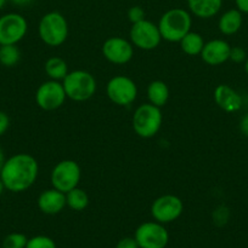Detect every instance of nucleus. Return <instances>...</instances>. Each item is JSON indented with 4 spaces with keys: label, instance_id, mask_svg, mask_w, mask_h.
Returning a JSON list of instances; mask_svg holds the SVG:
<instances>
[{
    "label": "nucleus",
    "instance_id": "nucleus-1",
    "mask_svg": "<svg viewBox=\"0 0 248 248\" xmlns=\"http://www.w3.org/2000/svg\"><path fill=\"white\" fill-rule=\"evenodd\" d=\"M38 174L39 165L35 157L26 153H19L5 160L0 171V178L6 190L22 193L35 183Z\"/></svg>",
    "mask_w": 248,
    "mask_h": 248
},
{
    "label": "nucleus",
    "instance_id": "nucleus-2",
    "mask_svg": "<svg viewBox=\"0 0 248 248\" xmlns=\"http://www.w3.org/2000/svg\"><path fill=\"white\" fill-rule=\"evenodd\" d=\"M157 26L163 40L179 43L191 31V14L179 7L170 9L160 16Z\"/></svg>",
    "mask_w": 248,
    "mask_h": 248
},
{
    "label": "nucleus",
    "instance_id": "nucleus-3",
    "mask_svg": "<svg viewBox=\"0 0 248 248\" xmlns=\"http://www.w3.org/2000/svg\"><path fill=\"white\" fill-rule=\"evenodd\" d=\"M38 33L46 46L57 47L68 38V22L58 11H50L39 21Z\"/></svg>",
    "mask_w": 248,
    "mask_h": 248
},
{
    "label": "nucleus",
    "instance_id": "nucleus-4",
    "mask_svg": "<svg viewBox=\"0 0 248 248\" xmlns=\"http://www.w3.org/2000/svg\"><path fill=\"white\" fill-rule=\"evenodd\" d=\"M62 85L67 98L74 102L88 101L94 96L97 89L94 75L82 69L68 72L62 80Z\"/></svg>",
    "mask_w": 248,
    "mask_h": 248
},
{
    "label": "nucleus",
    "instance_id": "nucleus-5",
    "mask_svg": "<svg viewBox=\"0 0 248 248\" xmlns=\"http://www.w3.org/2000/svg\"><path fill=\"white\" fill-rule=\"evenodd\" d=\"M163 115L160 108L151 103H145L135 109L133 115V130L139 137L152 138L160 130Z\"/></svg>",
    "mask_w": 248,
    "mask_h": 248
},
{
    "label": "nucleus",
    "instance_id": "nucleus-6",
    "mask_svg": "<svg viewBox=\"0 0 248 248\" xmlns=\"http://www.w3.org/2000/svg\"><path fill=\"white\" fill-rule=\"evenodd\" d=\"M82 178V170L74 160H62L51 171L50 182L53 188L68 193L79 186Z\"/></svg>",
    "mask_w": 248,
    "mask_h": 248
},
{
    "label": "nucleus",
    "instance_id": "nucleus-7",
    "mask_svg": "<svg viewBox=\"0 0 248 248\" xmlns=\"http://www.w3.org/2000/svg\"><path fill=\"white\" fill-rule=\"evenodd\" d=\"M106 93L112 103L119 107H129L138 97V86L129 77L116 75L107 82Z\"/></svg>",
    "mask_w": 248,
    "mask_h": 248
},
{
    "label": "nucleus",
    "instance_id": "nucleus-8",
    "mask_svg": "<svg viewBox=\"0 0 248 248\" xmlns=\"http://www.w3.org/2000/svg\"><path fill=\"white\" fill-rule=\"evenodd\" d=\"M129 38L134 47L143 51L155 50L162 40L157 24L146 18L138 23L131 24Z\"/></svg>",
    "mask_w": 248,
    "mask_h": 248
},
{
    "label": "nucleus",
    "instance_id": "nucleus-9",
    "mask_svg": "<svg viewBox=\"0 0 248 248\" xmlns=\"http://www.w3.org/2000/svg\"><path fill=\"white\" fill-rule=\"evenodd\" d=\"M28 31L27 19L19 14L0 17V45H17Z\"/></svg>",
    "mask_w": 248,
    "mask_h": 248
},
{
    "label": "nucleus",
    "instance_id": "nucleus-10",
    "mask_svg": "<svg viewBox=\"0 0 248 248\" xmlns=\"http://www.w3.org/2000/svg\"><path fill=\"white\" fill-rule=\"evenodd\" d=\"M184 211V203L177 195L165 194L156 199L151 206V215L153 219L162 224L177 220Z\"/></svg>",
    "mask_w": 248,
    "mask_h": 248
},
{
    "label": "nucleus",
    "instance_id": "nucleus-11",
    "mask_svg": "<svg viewBox=\"0 0 248 248\" xmlns=\"http://www.w3.org/2000/svg\"><path fill=\"white\" fill-rule=\"evenodd\" d=\"M66 92L62 82L57 80H49L43 82L35 92V102L40 109L53 111L61 108L65 104Z\"/></svg>",
    "mask_w": 248,
    "mask_h": 248
},
{
    "label": "nucleus",
    "instance_id": "nucleus-12",
    "mask_svg": "<svg viewBox=\"0 0 248 248\" xmlns=\"http://www.w3.org/2000/svg\"><path fill=\"white\" fill-rule=\"evenodd\" d=\"M135 240L140 248H164L169 241V234L162 223L146 222L138 227Z\"/></svg>",
    "mask_w": 248,
    "mask_h": 248
},
{
    "label": "nucleus",
    "instance_id": "nucleus-13",
    "mask_svg": "<svg viewBox=\"0 0 248 248\" xmlns=\"http://www.w3.org/2000/svg\"><path fill=\"white\" fill-rule=\"evenodd\" d=\"M102 56L112 64H126L134 56V46L126 39L121 36H111L106 39L101 47Z\"/></svg>",
    "mask_w": 248,
    "mask_h": 248
},
{
    "label": "nucleus",
    "instance_id": "nucleus-14",
    "mask_svg": "<svg viewBox=\"0 0 248 248\" xmlns=\"http://www.w3.org/2000/svg\"><path fill=\"white\" fill-rule=\"evenodd\" d=\"M231 46L223 39H213L204 44L201 52V58L208 65H221L228 62L230 57Z\"/></svg>",
    "mask_w": 248,
    "mask_h": 248
},
{
    "label": "nucleus",
    "instance_id": "nucleus-15",
    "mask_svg": "<svg viewBox=\"0 0 248 248\" xmlns=\"http://www.w3.org/2000/svg\"><path fill=\"white\" fill-rule=\"evenodd\" d=\"M213 96L216 106L226 113H235L242 107V97L236 90L226 84L218 85L214 90Z\"/></svg>",
    "mask_w": 248,
    "mask_h": 248
},
{
    "label": "nucleus",
    "instance_id": "nucleus-16",
    "mask_svg": "<svg viewBox=\"0 0 248 248\" xmlns=\"http://www.w3.org/2000/svg\"><path fill=\"white\" fill-rule=\"evenodd\" d=\"M36 203H38L39 210L45 215H57L67 206L66 194L55 188L48 189L39 195Z\"/></svg>",
    "mask_w": 248,
    "mask_h": 248
},
{
    "label": "nucleus",
    "instance_id": "nucleus-17",
    "mask_svg": "<svg viewBox=\"0 0 248 248\" xmlns=\"http://www.w3.org/2000/svg\"><path fill=\"white\" fill-rule=\"evenodd\" d=\"M187 6L194 16L208 19L219 14L223 0H187Z\"/></svg>",
    "mask_w": 248,
    "mask_h": 248
},
{
    "label": "nucleus",
    "instance_id": "nucleus-18",
    "mask_svg": "<svg viewBox=\"0 0 248 248\" xmlns=\"http://www.w3.org/2000/svg\"><path fill=\"white\" fill-rule=\"evenodd\" d=\"M242 23V12L237 9H231L221 15L218 22V28L224 35H233L240 31Z\"/></svg>",
    "mask_w": 248,
    "mask_h": 248
},
{
    "label": "nucleus",
    "instance_id": "nucleus-19",
    "mask_svg": "<svg viewBox=\"0 0 248 248\" xmlns=\"http://www.w3.org/2000/svg\"><path fill=\"white\" fill-rule=\"evenodd\" d=\"M148 103L162 108L169 99V87L162 80H153L147 86Z\"/></svg>",
    "mask_w": 248,
    "mask_h": 248
},
{
    "label": "nucleus",
    "instance_id": "nucleus-20",
    "mask_svg": "<svg viewBox=\"0 0 248 248\" xmlns=\"http://www.w3.org/2000/svg\"><path fill=\"white\" fill-rule=\"evenodd\" d=\"M180 48L182 52L187 56H199L202 52V48L204 46V40L202 35L197 31H190L181 40L179 41Z\"/></svg>",
    "mask_w": 248,
    "mask_h": 248
},
{
    "label": "nucleus",
    "instance_id": "nucleus-21",
    "mask_svg": "<svg viewBox=\"0 0 248 248\" xmlns=\"http://www.w3.org/2000/svg\"><path fill=\"white\" fill-rule=\"evenodd\" d=\"M44 70H45L46 75L50 78V80L61 81L68 74V65L63 58L50 57L49 60H46L45 64H44Z\"/></svg>",
    "mask_w": 248,
    "mask_h": 248
},
{
    "label": "nucleus",
    "instance_id": "nucleus-22",
    "mask_svg": "<svg viewBox=\"0 0 248 248\" xmlns=\"http://www.w3.org/2000/svg\"><path fill=\"white\" fill-rule=\"evenodd\" d=\"M66 202L71 210L80 212V211H84L89 205V196L83 189L77 186L66 193Z\"/></svg>",
    "mask_w": 248,
    "mask_h": 248
},
{
    "label": "nucleus",
    "instance_id": "nucleus-23",
    "mask_svg": "<svg viewBox=\"0 0 248 248\" xmlns=\"http://www.w3.org/2000/svg\"><path fill=\"white\" fill-rule=\"evenodd\" d=\"M21 60V51L17 45H0V63L4 67H15Z\"/></svg>",
    "mask_w": 248,
    "mask_h": 248
},
{
    "label": "nucleus",
    "instance_id": "nucleus-24",
    "mask_svg": "<svg viewBox=\"0 0 248 248\" xmlns=\"http://www.w3.org/2000/svg\"><path fill=\"white\" fill-rule=\"evenodd\" d=\"M27 236L21 232H12L9 234L2 241V248H26Z\"/></svg>",
    "mask_w": 248,
    "mask_h": 248
},
{
    "label": "nucleus",
    "instance_id": "nucleus-25",
    "mask_svg": "<svg viewBox=\"0 0 248 248\" xmlns=\"http://www.w3.org/2000/svg\"><path fill=\"white\" fill-rule=\"evenodd\" d=\"M26 248H56V244L50 237L38 235V236L28 239Z\"/></svg>",
    "mask_w": 248,
    "mask_h": 248
},
{
    "label": "nucleus",
    "instance_id": "nucleus-26",
    "mask_svg": "<svg viewBox=\"0 0 248 248\" xmlns=\"http://www.w3.org/2000/svg\"><path fill=\"white\" fill-rule=\"evenodd\" d=\"M229 217H230V212H229V208L225 207V206H219L213 212V222L218 227L225 225L228 223Z\"/></svg>",
    "mask_w": 248,
    "mask_h": 248
},
{
    "label": "nucleus",
    "instance_id": "nucleus-27",
    "mask_svg": "<svg viewBox=\"0 0 248 248\" xmlns=\"http://www.w3.org/2000/svg\"><path fill=\"white\" fill-rule=\"evenodd\" d=\"M247 53H246L245 48L240 47V46H233L230 50V57L229 60L232 61L233 63H242L247 60Z\"/></svg>",
    "mask_w": 248,
    "mask_h": 248
},
{
    "label": "nucleus",
    "instance_id": "nucleus-28",
    "mask_svg": "<svg viewBox=\"0 0 248 248\" xmlns=\"http://www.w3.org/2000/svg\"><path fill=\"white\" fill-rule=\"evenodd\" d=\"M128 18L131 24L138 23V22L145 19V11L140 6H133L128 10Z\"/></svg>",
    "mask_w": 248,
    "mask_h": 248
},
{
    "label": "nucleus",
    "instance_id": "nucleus-29",
    "mask_svg": "<svg viewBox=\"0 0 248 248\" xmlns=\"http://www.w3.org/2000/svg\"><path fill=\"white\" fill-rule=\"evenodd\" d=\"M116 248H140V247H139L135 237H124V239L119 240Z\"/></svg>",
    "mask_w": 248,
    "mask_h": 248
},
{
    "label": "nucleus",
    "instance_id": "nucleus-30",
    "mask_svg": "<svg viewBox=\"0 0 248 248\" xmlns=\"http://www.w3.org/2000/svg\"><path fill=\"white\" fill-rule=\"evenodd\" d=\"M9 126H10V118L7 116L6 113L0 111V137L6 132Z\"/></svg>",
    "mask_w": 248,
    "mask_h": 248
},
{
    "label": "nucleus",
    "instance_id": "nucleus-31",
    "mask_svg": "<svg viewBox=\"0 0 248 248\" xmlns=\"http://www.w3.org/2000/svg\"><path fill=\"white\" fill-rule=\"evenodd\" d=\"M238 127H240L241 133H242L243 136H246V137H248V113L242 116V119L240 120V126H238Z\"/></svg>",
    "mask_w": 248,
    "mask_h": 248
},
{
    "label": "nucleus",
    "instance_id": "nucleus-32",
    "mask_svg": "<svg viewBox=\"0 0 248 248\" xmlns=\"http://www.w3.org/2000/svg\"><path fill=\"white\" fill-rule=\"evenodd\" d=\"M236 9L240 10L242 14L248 15V0H235Z\"/></svg>",
    "mask_w": 248,
    "mask_h": 248
},
{
    "label": "nucleus",
    "instance_id": "nucleus-33",
    "mask_svg": "<svg viewBox=\"0 0 248 248\" xmlns=\"http://www.w3.org/2000/svg\"><path fill=\"white\" fill-rule=\"evenodd\" d=\"M10 1H12L16 5H29L33 0H10Z\"/></svg>",
    "mask_w": 248,
    "mask_h": 248
},
{
    "label": "nucleus",
    "instance_id": "nucleus-34",
    "mask_svg": "<svg viewBox=\"0 0 248 248\" xmlns=\"http://www.w3.org/2000/svg\"><path fill=\"white\" fill-rule=\"evenodd\" d=\"M5 155H4V150H2V148L0 147V171H1V167H2V165H4V162H5Z\"/></svg>",
    "mask_w": 248,
    "mask_h": 248
},
{
    "label": "nucleus",
    "instance_id": "nucleus-35",
    "mask_svg": "<svg viewBox=\"0 0 248 248\" xmlns=\"http://www.w3.org/2000/svg\"><path fill=\"white\" fill-rule=\"evenodd\" d=\"M4 190H5V186H4V184H2L1 178H0V196H1V194L4 193Z\"/></svg>",
    "mask_w": 248,
    "mask_h": 248
},
{
    "label": "nucleus",
    "instance_id": "nucleus-36",
    "mask_svg": "<svg viewBox=\"0 0 248 248\" xmlns=\"http://www.w3.org/2000/svg\"><path fill=\"white\" fill-rule=\"evenodd\" d=\"M245 72H246V74L248 75V57H247V60L245 61Z\"/></svg>",
    "mask_w": 248,
    "mask_h": 248
},
{
    "label": "nucleus",
    "instance_id": "nucleus-37",
    "mask_svg": "<svg viewBox=\"0 0 248 248\" xmlns=\"http://www.w3.org/2000/svg\"><path fill=\"white\" fill-rule=\"evenodd\" d=\"M5 2H6V0H0V10L2 9V6L5 5Z\"/></svg>",
    "mask_w": 248,
    "mask_h": 248
}]
</instances>
